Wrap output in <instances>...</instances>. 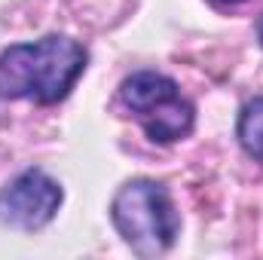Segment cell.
Returning <instances> with one entry per match:
<instances>
[{
  "label": "cell",
  "mask_w": 263,
  "mask_h": 260,
  "mask_svg": "<svg viewBox=\"0 0 263 260\" xmlns=\"http://www.w3.org/2000/svg\"><path fill=\"white\" fill-rule=\"evenodd\" d=\"M89 52L62 34L34 43H15L0 55V98L59 104L83 77Z\"/></svg>",
  "instance_id": "6da1fadb"
},
{
  "label": "cell",
  "mask_w": 263,
  "mask_h": 260,
  "mask_svg": "<svg viewBox=\"0 0 263 260\" xmlns=\"http://www.w3.org/2000/svg\"><path fill=\"white\" fill-rule=\"evenodd\" d=\"M110 220L138 257L165 254L181 233V217L172 193L150 178L126 181L117 190L110 202Z\"/></svg>",
  "instance_id": "7a4b0ae2"
},
{
  "label": "cell",
  "mask_w": 263,
  "mask_h": 260,
  "mask_svg": "<svg viewBox=\"0 0 263 260\" xmlns=\"http://www.w3.org/2000/svg\"><path fill=\"white\" fill-rule=\"evenodd\" d=\"M123 104L135 114L141 129L156 144H175L187 138L196 123L193 104L181 95L178 83L156 70H138L120 86Z\"/></svg>",
  "instance_id": "3957f363"
},
{
  "label": "cell",
  "mask_w": 263,
  "mask_h": 260,
  "mask_svg": "<svg viewBox=\"0 0 263 260\" xmlns=\"http://www.w3.org/2000/svg\"><path fill=\"white\" fill-rule=\"evenodd\" d=\"M65 190L43 169H25L0 190V220L12 230H43L62 208Z\"/></svg>",
  "instance_id": "277c9868"
},
{
  "label": "cell",
  "mask_w": 263,
  "mask_h": 260,
  "mask_svg": "<svg viewBox=\"0 0 263 260\" xmlns=\"http://www.w3.org/2000/svg\"><path fill=\"white\" fill-rule=\"evenodd\" d=\"M239 144L251 159L263 162V98H254L239 114Z\"/></svg>",
  "instance_id": "5b68a950"
},
{
  "label": "cell",
  "mask_w": 263,
  "mask_h": 260,
  "mask_svg": "<svg viewBox=\"0 0 263 260\" xmlns=\"http://www.w3.org/2000/svg\"><path fill=\"white\" fill-rule=\"evenodd\" d=\"M214 6H239V3H245V0H211Z\"/></svg>",
  "instance_id": "8992f818"
},
{
  "label": "cell",
  "mask_w": 263,
  "mask_h": 260,
  "mask_svg": "<svg viewBox=\"0 0 263 260\" xmlns=\"http://www.w3.org/2000/svg\"><path fill=\"white\" fill-rule=\"evenodd\" d=\"M257 34H260V40H263V15H260V22H257Z\"/></svg>",
  "instance_id": "52a82bcc"
}]
</instances>
